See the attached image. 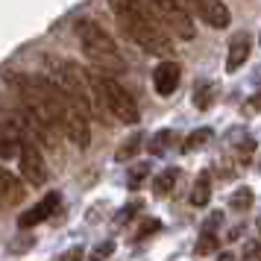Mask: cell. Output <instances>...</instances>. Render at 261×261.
<instances>
[{
    "instance_id": "obj_1",
    "label": "cell",
    "mask_w": 261,
    "mask_h": 261,
    "mask_svg": "<svg viewBox=\"0 0 261 261\" xmlns=\"http://www.w3.org/2000/svg\"><path fill=\"white\" fill-rule=\"evenodd\" d=\"M6 83L12 85L15 94L21 97L33 112H38L59 135H65L76 147H88V141H91L88 118L50 80H44V76H27V73H6Z\"/></svg>"
},
{
    "instance_id": "obj_2",
    "label": "cell",
    "mask_w": 261,
    "mask_h": 261,
    "mask_svg": "<svg viewBox=\"0 0 261 261\" xmlns=\"http://www.w3.org/2000/svg\"><path fill=\"white\" fill-rule=\"evenodd\" d=\"M41 65H44V80H50V83L56 85V88H59L62 94L68 97L88 120L100 118V115L106 112L103 103H100V94H97L94 73L76 68L73 62L56 59V56H44Z\"/></svg>"
},
{
    "instance_id": "obj_3",
    "label": "cell",
    "mask_w": 261,
    "mask_h": 261,
    "mask_svg": "<svg viewBox=\"0 0 261 261\" xmlns=\"http://www.w3.org/2000/svg\"><path fill=\"white\" fill-rule=\"evenodd\" d=\"M109 9L115 12L120 30L141 50L153 53V56H170L173 53V44L167 38L165 27L159 24L138 0H109Z\"/></svg>"
},
{
    "instance_id": "obj_4",
    "label": "cell",
    "mask_w": 261,
    "mask_h": 261,
    "mask_svg": "<svg viewBox=\"0 0 261 261\" xmlns=\"http://www.w3.org/2000/svg\"><path fill=\"white\" fill-rule=\"evenodd\" d=\"M76 38H80V44H83L85 56L94 62L100 71H109V73L126 71V62H123V56H120L115 38L109 36L97 21L80 18V21H76Z\"/></svg>"
},
{
    "instance_id": "obj_5",
    "label": "cell",
    "mask_w": 261,
    "mask_h": 261,
    "mask_svg": "<svg viewBox=\"0 0 261 261\" xmlns=\"http://www.w3.org/2000/svg\"><path fill=\"white\" fill-rule=\"evenodd\" d=\"M94 83H97L100 103H103L106 112H112V115L118 120H123V123H138V118H141L138 103H135V97H132L123 85L115 83L112 76H100V73H94Z\"/></svg>"
},
{
    "instance_id": "obj_6",
    "label": "cell",
    "mask_w": 261,
    "mask_h": 261,
    "mask_svg": "<svg viewBox=\"0 0 261 261\" xmlns=\"http://www.w3.org/2000/svg\"><path fill=\"white\" fill-rule=\"evenodd\" d=\"M138 3H141L144 9L153 15L165 30H170L173 36L185 38V41H191V38L197 36V30H194V18L179 6L176 0H138Z\"/></svg>"
},
{
    "instance_id": "obj_7",
    "label": "cell",
    "mask_w": 261,
    "mask_h": 261,
    "mask_svg": "<svg viewBox=\"0 0 261 261\" xmlns=\"http://www.w3.org/2000/svg\"><path fill=\"white\" fill-rule=\"evenodd\" d=\"M176 3L188 15L197 12L202 21L208 27H214V30H226V27L232 24V15L226 9V3H220V0H176Z\"/></svg>"
},
{
    "instance_id": "obj_8",
    "label": "cell",
    "mask_w": 261,
    "mask_h": 261,
    "mask_svg": "<svg viewBox=\"0 0 261 261\" xmlns=\"http://www.w3.org/2000/svg\"><path fill=\"white\" fill-rule=\"evenodd\" d=\"M18 165H21V176H24L30 185H44V182H47V167H44V159H41V153H38V147L33 141L21 144Z\"/></svg>"
},
{
    "instance_id": "obj_9",
    "label": "cell",
    "mask_w": 261,
    "mask_h": 261,
    "mask_svg": "<svg viewBox=\"0 0 261 261\" xmlns=\"http://www.w3.org/2000/svg\"><path fill=\"white\" fill-rule=\"evenodd\" d=\"M179 80H182V68H179L176 62H162V65H155L153 71V88L159 97H170L173 91L179 88Z\"/></svg>"
},
{
    "instance_id": "obj_10",
    "label": "cell",
    "mask_w": 261,
    "mask_h": 261,
    "mask_svg": "<svg viewBox=\"0 0 261 261\" xmlns=\"http://www.w3.org/2000/svg\"><path fill=\"white\" fill-rule=\"evenodd\" d=\"M59 202H62V197L56 194V191H50L44 200H38L30 212H24L21 217H18V226H24V229H30V226H36V223H41V220H47L50 214L59 208Z\"/></svg>"
},
{
    "instance_id": "obj_11",
    "label": "cell",
    "mask_w": 261,
    "mask_h": 261,
    "mask_svg": "<svg viewBox=\"0 0 261 261\" xmlns=\"http://www.w3.org/2000/svg\"><path fill=\"white\" fill-rule=\"evenodd\" d=\"M249 50H252V38L249 33H238L232 41H229V56H226V71L235 73L244 62L249 59Z\"/></svg>"
},
{
    "instance_id": "obj_12",
    "label": "cell",
    "mask_w": 261,
    "mask_h": 261,
    "mask_svg": "<svg viewBox=\"0 0 261 261\" xmlns=\"http://www.w3.org/2000/svg\"><path fill=\"white\" fill-rule=\"evenodd\" d=\"M27 191L21 188V179L12 176L6 167H0V202L3 205H21Z\"/></svg>"
},
{
    "instance_id": "obj_13",
    "label": "cell",
    "mask_w": 261,
    "mask_h": 261,
    "mask_svg": "<svg viewBox=\"0 0 261 261\" xmlns=\"http://www.w3.org/2000/svg\"><path fill=\"white\" fill-rule=\"evenodd\" d=\"M208 200H212V176L202 170L194 182V188H191V205L202 208V205H208Z\"/></svg>"
},
{
    "instance_id": "obj_14",
    "label": "cell",
    "mask_w": 261,
    "mask_h": 261,
    "mask_svg": "<svg viewBox=\"0 0 261 261\" xmlns=\"http://www.w3.org/2000/svg\"><path fill=\"white\" fill-rule=\"evenodd\" d=\"M176 179H179L176 167H167V170H162V173L155 176V182H153V194H155V197H170V194H173V188H176Z\"/></svg>"
},
{
    "instance_id": "obj_15",
    "label": "cell",
    "mask_w": 261,
    "mask_h": 261,
    "mask_svg": "<svg viewBox=\"0 0 261 261\" xmlns=\"http://www.w3.org/2000/svg\"><path fill=\"white\" fill-rule=\"evenodd\" d=\"M214 100H217V85L214 83H200L197 88H194V106L200 109V112L212 109Z\"/></svg>"
},
{
    "instance_id": "obj_16",
    "label": "cell",
    "mask_w": 261,
    "mask_h": 261,
    "mask_svg": "<svg viewBox=\"0 0 261 261\" xmlns=\"http://www.w3.org/2000/svg\"><path fill=\"white\" fill-rule=\"evenodd\" d=\"M252 153H255V141L249 135H241V141H232V155L238 165H249Z\"/></svg>"
},
{
    "instance_id": "obj_17",
    "label": "cell",
    "mask_w": 261,
    "mask_h": 261,
    "mask_svg": "<svg viewBox=\"0 0 261 261\" xmlns=\"http://www.w3.org/2000/svg\"><path fill=\"white\" fill-rule=\"evenodd\" d=\"M212 135H214V132L208 129V126H202V129H194L188 138H185L182 150H185V153H191V150H200V147H205V144L212 141Z\"/></svg>"
},
{
    "instance_id": "obj_18",
    "label": "cell",
    "mask_w": 261,
    "mask_h": 261,
    "mask_svg": "<svg viewBox=\"0 0 261 261\" xmlns=\"http://www.w3.org/2000/svg\"><path fill=\"white\" fill-rule=\"evenodd\" d=\"M173 141H176V132L173 129H162L153 135V141H150V153L153 155H162L167 150V147H173Z\"/></svg>"
},
{
    "instance_id": "obj_19",
    "label": "cell",
    "mask_w": 261,
    "mask_h": 261,
    "mask_svg": "<svg viewBox=\"0 0 261 261\" xmlns=\"http://www.w3.org/2000/svg\"><path fill=\"white\" fill-rule=\"evenodd\" d=\"M252 200H255V197H252L249 188H238L235 194L229 197V208H232V212H249V208H252Z\"/></svg>"
},
{
    "instance_id": "obj_20",
    "label": "cell",
    "mask_w": 261,
    "mask_h": 261,
    "mask_svg": "<svg viewBox=\"0 0 261 261\" xmlns=\"http://www.w3.org/2000/svg\"><path fill=\"white\" fill-rule=\"evenodd\" d=\"M141 144H144L141 135H132V138H126V144H120V147H118L115 159H118V162H129V159H135V155H138V150H141Z\"/></svg>"
},
{
    "instance_id": "obj_21",
    "label": "cell",
    "mask_w": 261,
    "mask_h": 261,
    "mask_svg": "<svg viewBox=\"0 0 261 261\" xmlns=\"http://www.w3.org/2000/svg\"><path fill=\"white\" fill-rule=\"evenodd\" d=\"M217 252V235L214 232H200L197 244H194V255H212Z\"/></svg>"
},
{
    "instance_id": "obj_22",
    "label": "cell",
    "mask_w": 261,
    "mask_h": 261,
    "mask_svg": "<svg viewBox=\"0 0 261 261\" xmlns=\"http://www.w3.org/2000/svg\"><path fill=\"white\" fill-rule=\"evenodd\" d=\"M150 176V165L147 162H138V165L129 167V173H126V185L129 188H141V182Z\"/></svg>"
},
{
    "instance_id": "obj_23",
    "label": "cell",
    "mask_w": 261,
    "mask_h": 261,
    "mask_svg": "<svg viewBox=\"0 0 261 261\" xmlns=\"http://www.w3.org/2000/svg\"><path fill=\"white\" fill-rule=\"evenodd\" d=\"M112 252H115V241H103L100 247L91 249V261H106Z\"/></svg>"
},
{
    "instance_id": "obj_24",
    "label": "cell",
    "mask_w": 261,
    "mask_h": 261,
    "mask_svg": "<svg viewBox=\"0 0 261 261\" xmlns=\"http://www.w3.org/2000/svg\"><path fill=\"white\" fill-rule=\"evenodd\" d=\"M138 208H141V200H132L129 205H123V208H120V214L118 217H115V223H126V220H132V217H135V212H138Z\"/></svg>"
},
{
    "instance_id": "obj_25",
    "label": "cell",
    "mask_w": 261,
    "mask_h": 261,
    "mask_svg": "<svg viewBox=\"0 0 261 261\" xmlns=\"http://www.w3.org/2000/svg\"><path fill=\"white\" fill-rule=\"evenodd\" d=\"M261 255V238L258 241H247L244 244V258H258Z\"/></svg>"
},
{
    "instance_id": "obj_26",
    "label": "cell",
    "mask_w": 261,
    "mask_h": 261,
    "mask_svg": "<svg viewBox=\"0 0 261 261\" xmlns=\"http://www.w3.org/2000/svg\"><path fill=\"white\" fill-rule=\"evenodd\" d=\"M83 255H85L83 247H71L68 252H62L59 255V261H83Z\"/></svg>"
},
{
    "instance_id": "obj_27",
    "label": "cell",
    "mask_w": 261,
    "mask_h": 261,
    "mask_svg": "<svg viewBox=\"0 0 261 261\" xmlns=\"http://www.w3.org/2000/svg\"><path fill=\"white\" fill-rule=\"evenodd\" d=\"M159 229H162V223H159V220H147V223L138 229V238H147L150 232H159Z\"/></svg>"
},
{
    "instance_id": "obj_28",
    "label": "cell",
    "mask_w": 261,
    "mask_h": 261,
    "mask_svg": "<svg viewBox=\"0 0 261 261\" xmlns=\"http://www.w3.org/2000/svg\"><path fill=\"white\" fill-rule=\"evenodd\" d=\"M30 247H33V238H24V241L18 238V241H12V244H9V249H12V252H24V249H30Z\"/></svg>"
},
{
    "instance_id": "obj_29",
    "label": "cell",
    "mask_w": 261,
    "mask_h": 261,
    "mask_svg": "<svg viewBox=\"0 0 261 261\" xmlns=\"http://www.w3.org/2000/svg\"><path fill=\"white\" fill-rule=\"evenodd\" d=\"M220 220H223V217H220V214L214 212L212 217H208V220H205V223H202V232H214V229H217V226H220Z\"/></svg>"
},
{
    "instance_id": "obj_30",
    "label": "cell",
    "mask_w": 261,
    "mask_h": 261,
    "mask_svg": "<svg viewBox=\"0 0 261 261\" xmlns=\"http://www.w3.org/2000/svg\"><path fill=\"white\" fill-rule=\"evenodd\" d=\"M252 109H261V91H258V94H255V97H252V100L247 103V112H252Z\"/></svg>"
},
{
    "instance_id": "obj_31",
    "label": "cell",
    "mask_w": 261,
    "mask_h": 261,
    "mask_svg": "<svg viewBox=\"0 0 261 261\" xmlns=\"http://www.w3.org/2000/svg\"><path fill=\"white\" fill-rule=\"evenodd\" d=\"M238 238H241V229H238V226H235V229H232V232L226 235V241H238Z\"/></svg>"
},
{
    "instance_id": "obj_32",
    "label": "cell",
    "mask_w": 261,
    "mask_h": 261,
    "mask_svg": "<svg viewBox=\"0 0 261 261\" xmlns=\"http://www.w3.org/2000/svg\"><path fill=\"white\" fill-rule=\"evenodd\" d=\"M220 261H241V258H238L235 252H223V255H220Z\"/></svg>"
},
{
    "instance_id": "obj_33",
    "label": "cell",
    "mask_w": 261,
    "mask_h": 261,
    "mask_svg": "<svg viewBox=\"0 0 261 261\" xmlns=\"http://www.w3.org/2000/svg\"><path fill=\"white\" fill-rule=\"evenodd\" d=\"M258 41H261V36H258Z\"/></svg>"
}]
</instances>
